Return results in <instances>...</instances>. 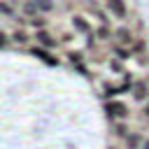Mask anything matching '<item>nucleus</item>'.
<instances>
[{"instance_id":"2","label":"nucleus","mask_w":149,"mask_h":149,"mask_svg":"<svg viewBox=\"0 0 149 149\" xmlns=\"http://www.w3.org/2000/svg\"><path fill=\"white\" fill-rule=\"evenodd\" d=\"M107 109H109L112 116H121V119H126V105H121V102H109Z\"/></svg>"},{"instance_id":"1","label":"nucleus","mask_w":149,"mask_h":149,"mask_svg":"<svg viewBox=\"0 0 149 149\" xmlns=\"http://www.w3.org/2000/svg\"><path fill=\"white\" fill-rule=\"evenodd\" d=\"M105 5H107V9H112V14H114V16H119V19L126 14V7H123V2H121V0H105Z\"/></svg>"}]
</instances>
